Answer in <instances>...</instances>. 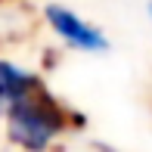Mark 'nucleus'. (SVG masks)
<instances>
[{
	"instance_id": "obj_2",
	"label": "nucleus",
	"mask_w": 152,
	"mask_h": 152,
	"mask_svg": "<svg viewBox=\"0 0 152 152\" xmlns=\"http://www.w3.org/2000/svg\"><path fill=\"white\" fill-rule=\"evenodd\" d=\"M47 22L53 25V31H56L65 44L78 47V50L102 53L109 47V40L102 37V31H96L93 25H87L84 19H78L72 10H65V6H47Z\"/></svg>"
},
{
	"instance_id": "obj_3",
	"label": "nucleus",
	"mask_w": 152,
	"mask_h": 152,
	"mask_svg": "<svg viewBox=\"0 0 152 152\" xmlns=\"http://www.w3.org/2000/svg\"><path fill=\"white\" fill-rule=\"evenodd\" d=\"M40 81L34 75L22 72V68L10 65V62H0V106H10L19 96H25L31 87H37Z\"/></svg>"
},
{
	"instance_id": "obj_1",
	"label": "nucleus",
	"mask_w": 152,
	"mask_h": 152,
	"mask_svg": "<svg viewBox=\"0 0 152 152\" xmlns=\"http://www.w3.org/2000/svg\"><path fill=\"white\" fill-rule=\"evenodd\" d=\"M10 137L28 152H44L65 130V112L44 87H31L25 96L6 106Z\"/></svg>"
},
{
	"instance_id": "obj_4",
	"label": "nucleus",
	"mask_w": 152,
	"mask_h": 152,
	"mask_svg": "<svg viewBox=\"0 0 152 152\" xmlns=\"http://www.w3.org/2000/svg\"><path fill=\"white\" fill-rule=\"evenodd\" d=\"M149 19H152V3H149Z\"/></svg>"
}]
</instances>
